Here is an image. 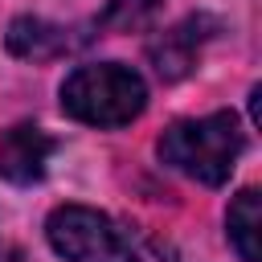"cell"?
Returning <instances> with one entry per match:
<instances>
[{
  "label": "cell",
  "mask_w": 262,
  "mask_h": 262,
  "mask_svg": "<svg viewBox=\"0 0 262 262\" xmlns=\"http://www.w3.org/2000/svg\"><path fill=\"white\" fill-rule=\"evenodd\" d=\"M49 156H53V139L33 123H16L0 135V176L12 184L41 180Z\"/></svg>",
  "instance_id": "cell-4"
},
{
  "label": "cell",
  "mask_w": 262,
  "mask_h": 262,
  "mask_svg": "<svg viewBox=\"0 0 262 262\" xmlns=\"http://www.w3.org/2000/svg\"><path fill=\"white\" fill-rule=\"evenodd\" d=\"M156 12H160V0H106L98 25L102 29H119V33H135V29L151 25Z\"/></svg>",
  "instance_id": "cell-8"
},
{
  "label": "cell",
  "mask_w": 262,
  "mask_h": 262,
  "mask_svg": "<svg viewBox=\"0 0 262 262\" xmlns=\"http://www.w3.org/2000/svg\"><path fill=\"white\" fill-rule=\"evenodd\" d=\"M205 29H213L209 16H188V20H180L176 29L160 33V37L147 45V57H151V66H156V74H160L164 82H176V78H184V74L192 70L196 49H201V41L209 37Z\"/></svg>",
  "instance_id": "cell-5"
},
{
  "label": "cell",
  "mask_w": 262,
  "mask_h": 262,
  "mask_svg": "<svg viewBox=\"0 0 262 262\" xmlns=\"http://www.w3.org/2000/svg\"><path fill=\"white\" fill-rule=\"evenodd\" d=\"M242 147H246V135H242V123L233 111H213L201 119H176L156 143V151L168 168H176V172H184L209 188L229 180Z\"/></svg>",
  "instance_id": "cell-2"
},
{
  "label": "cell",
  "mask_w": 262,
  "mask_h": 262,
  "mask_svg": "<svg viewBox=\"0 0 262 262\" xmlns=\"http://www.w3.org/2000/svg\"><path fill=\"white\" fill-rule=\"evenodd\" d=\"M225 229H229V246L237 250L242 262H258V188H242L225 213Z\"/></svg>",
  "instance_id": "cell-7"
},
{
  "label": "cell",
  "mask_w": 262,
  "mask_h": 262,
  "mask_svg": "<svg viewBox=\"0 0 262 262\" xmlns=\"http://www.w3.org/2000/svg\"><path fill=\"white\" fill-rule=\"evenodd\" d=\"M147 106V86L131 66L94 61L61 82V111L86 127H123Z\"/></svg>",
  "instance_id": "cell-3"
},
{
  "label": "cell",
  "mask_w": 262,
  "mask_h": 262,
  "mask_svg": "<svg viewBox=\"0 0 262 262\" xmlns=\"http://www.w3.org/2000/svg\"><path fill=\"white\" fill-rule=\"evenodd\" d=\"M45 237L66 262H176L168 242L86 205H57L45 221Z\"/></svg>",
  "instance_id": "cell-1"
},
{
  "label": "cell",
  "mask_w": 262,
  "mask_h": 262,
  "mask_svg": "<svg viewBox=\"0 0 262 262\" xmlns=\"http://www.w3.org/2000/svg\"><path fill=\"white\" fill-rule=\"evenodd\" d=\"M74 41L61 25H49V20H37V16H16L8 25V49L16 57H33V61H49L57 53H66Z\"/></svg>",
  "instance_id": "cell-6"
}]
</instances>
